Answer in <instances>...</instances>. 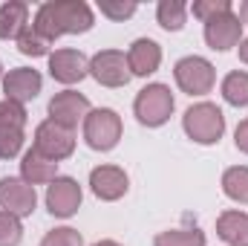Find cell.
<instances>
[{
  "instance_id": "obj_1",
  "label": "cell",
  "mask_w": 248,
  "mask_h": 246,
  "mask_svg": "<svg viewBox=\"0 0 248 246\" xmlns=\"http://www.w3.org/2000/svg\"><path fill=\"white\" fill-rule=\"evenodd\" d=\"M32 26L52 44L61 35H84L95 26V12L84 0H46L38 6Z\"/></svg>"
},
{
  "instance_id": "obj_2",
  "label": "cell",
  "mask_w": 248,
  "mask_h": 246,
  "mask_svg": "<svg viewBox=\"0 0 248 246\" xmlns=\"http://www.w3.org/2000/svg\"><path fill=\"white\" fill-rule=\"evenodd\" d=\"M173 107H176V99H173L170 87L162 84V81L144 84L136 93V99H133V116L144 127H162V124H168L170 116H173Z\"/></svg>"
},
{
  "instance_id": "obj_3",
  "label": "cell",
  "mask_w": 248,
  "mask_h": 246,
  "mask_svg": "<svg viewBox=\"0 0 248 246\" xmlns=\"http://www.w3.org/2000/svg\"><path fill=\"white\" fill-rule=\"evenodd\" d=\"M182 130L196 145H217L225 133V113L214 102H196L182 116Z\"/></svg>"
},
{
  "instance_id": "obj_4",
  "label": "cell",
  "mask_w": 248,
  "mask_h": 246,
  "mask_svg": "<svg viewBox=\"0 0 248 246\" xmlns=\"http://www.w3.org/2000/svg\"><path fill=\"white\" fill-rule=\"evenodd\" d=\"M81 133H84V142L93 151L107 154V151H113L122 142V133H124L122 116L113 107H93L87 113L84 124H81Z\"/></svg>"
},
{
  "instance_id": "obj_5",
  "label": "cell",
  "mask_w": 248,
  "mask_h": 246,
  "mask_svg": "<svg viewBox=\"0 0 248 246\" xmlns=\"http://www.w3.org/2000/svg\"><path fill=\"white\" fill-rule=\"evenodd\" d=\"M173 78L176 87L187 96H208L217 84V70L202 55H185L173 64Z\"/></svg>"
},
{
  "instance_id": "obj_6",
  "label": "cell",
  "mask_w": 248,
  "mask_h": 246,
  "mask_svg": "<svg viewBox=\"0 0 248 246\" xmlns=\"http://www.w3.org/2000/svg\"><path fill=\"white\" fill-rule=\"evenodd\" d=\"M32 148H35L41 157H46L49 162L69 159L72 151H75V130H66L61 124H55L52 119H44V122L35 127Z\"/></svg>"
},
{
  "instance_id": "obj_7",
  "label": "cell",
  "mask_w": 248,
  "mask_h": 246,
  "mask_svg": "<svg viewBox=\"0 0 248 246\" xmlns=\"http://www.w3.org/2000/svg\"><path fill=\"white\" fill-rule=\"evenodd\" d=\"M90 99L78 90H61L49 99L46 105V113L55 124H61L66 130H78V124H84L87 113H90Z\"/></svg>"
},
{
  "instance_id": "obj_8",
  "label": "cell",
  "mask_w": 248,
  "mask_h": 246,
  "mask_svg": "<svg viewBox=\"0 0 248 246\" xmlns=\"http://www.w3.org/2000/svg\"><path fill=\"white\" fill-rule=\"evenodd\" d=\"M90 75L101 84V87H127L130 84V67L127 55L122 50H101L90 58Z\"/></svg>"
},
{
  "instance_id": "obj_9",
  "label": "cell",
  "mask_w": 248,
  "mask_h": 246,
  "mask_svg": "<svg viewBox=\"0 0 248 246\" xmlns=\"http://www.w3.org/2000/svg\"><path fill=\"white\" fill-rule=\"evenodd\" d=\"M81 200H84V191H81V185H78L75 177H58V180H52V183L46 185V197H44L46 211L52 217H61V220L78 214Z\"/></svg>"
},
{
  "instance_id": "obj_10",
  "label": "cell",
  "mask_w": 248,
  "mask_h": 246,
  "mask_svg": "<svg viewBox=\"0 0 248 246\" xmlns=\"http://www.w3.org/2000/svg\"><path fill=\"white\" fill-rule=\"evenodd\" d=\"M49 75L69 90L72 84H78V81H84L90 75V58L81 50L61 47V50L49 53Z\"/></svg>"
},
{
  "instance_id": "obj_11",
  "label": "cell",
  "mask_w": 248,
  "mask_h": 246,
  "mask_svg": "<svg viewBox=\"0 0 248 246\" xmlns=\"http://www.w3.org/2000/svg\"><path fill=\"white\" fill-rule=\"evenodd\" d=\"M202 35H205V44H208L211 50L228 53V50L240 47V41H243V23H240L237 12L231 9V12H222V15L205 20Z\"/></svg>"
},
{
  "instance_id": "obj_12",
  "label": "cell",
  "mask_w": 248,
  "mask_h": 246,
  "mask_svg": "<svg viewBox=\"0 0 248 246\" xmlns=\"http://www.w3.org/2000/svg\"><path fill=\"white\" fill-rule=\"evenodd\" d=\"M38 206L35 185L23 183L20 177H3L0 180V211H9L15 217H29Z\"/></svg>"
},
{
  "instance_id": "obj_13",
  "label": "cell",
  "mask_w": 248,
  "mask_h": 246,
  "mask_svg": "<svg viewBox=\"0 0 248 246\" xmlns=\"http://www.w3.org/2000/svg\"><path fill=\"white\" fill-rule=\"evenodd\" d=\"M3 99L9 102H17V105H26L32 99L41 96L44 90V75L32 67H15L3 75Z\"/></svg>"
},
{
  "instance_id": "obj_14",
  "label": "cell",
  "mask_w": 248,
  "mask_h": 246,
  "mask_svg": "<svg viewBox=\"0 0 248 246\" xmlns=\"http://www.w3.org/2000/svg\"><path fill=\"white\" fill-rule=\"evenodd\" d=\"M127 188H130V177L122 165H98L90 171V191L104 203L122 200Z\"/></svg>"
},
{
  "instance_id": "obj_15",
  "label": "cell",
  "mask_w": 248,
  "mask_h": 246,
  "mask_svg": "<svg viewBox=\"0 0 248 246\" xmlns=\"http://www.w3.org/2000/svg\"><path fill=\"white\" fill-rule=\"evenodd\" d=\"M124 55H127L130 75H139V78H147L162 67V47L153 38H136Z\"/></svg>"
},
{
  "instance_id": "obj_16",
  "label": "cell",
  "mask_w": 248,
  "mask_h": 246,
  "mask_svg": "<svg viewBox=\"0 0 248 246\" xmlns=\"http://www.w3.org/2000/svg\"><path fill=\"white\" fill-rule=\"evenodd\" d=\"M58 162H49L46 157H41L35 148L23 151L20 157V180L29 185H49L52 180H58Z\"/></svg>"
},
{
  "instance_id": "obj_17",
  "label": "cell",
  "mask_w": 248,
  "mask_h": 246,
  "mask_svg": "<svg viewBox=\"0 0 248 246\" xmlns=\"http://www.w3.org/2000/svg\"><path fill=\"white\" fill-rule=\"evenodd\" d=\"M29 26V3L9 0L0 6V41H17Z\"/></svg>"
},
{
  "instance_id": "obj_18",
  "label": "cell",
  "mask_w": 248,
  "mask_h": 246,
  "mask_svg": "<svg viewBox=\"0 0 248 246\" xmlns=\"http://www.w3.org/2000/svg\"><path fill=\"white\" fill-rule=\"evenodd\" d=\"M217 235L228 246H248V211L228 209L217 217Z\"/></svg>"
},
{
  "instance_id": "obj_19",
  "label": "cell",
  "mask_w": 248,
  "mask_h": 246,
  "mask_svg": "<svg viewBox=\"0 0 248 246\" xmlns=\"http://www.w3.org/2000/svg\"><path fill=\"white\" fill-rule=\"evenodd\" d=\"M219 93H222V99H225V105H231V107H248V72L246 70H234V72H228L225 78H222V84H219Z\"/></svg>"
},
{
  "instance_id": "obj_20",
  "label": "cell",
  "mask_w": 248,
  "mask_h": 246,
  "mask_svg": "<svg viewBox=\"0 0 248 246\" xmlns=\"http://www.w3.org/2000/svg\"><path fill=\"white\" fill-rule=\"evenodd\" d=\"M156 20L165 32H179L187 23V3L185 0H159Z\"/></svg>"
},
{
  "instance_id": "obj_21",
  "label": "cell",
  "mask_w": 248,
  "mask_h": 246,
  "mask_svg": "<svg viewBox=\"0 0 248 246\" xmlns=\"http://www.w3.org/2000/svg\"><path fill=\"white\" fill-rule=\"evenodd\" d=\"M222 194L240 206H248V165H231L222 174Z\"/></svg>"
},
{
  "instance_id": "obj_22",
  "label": "cell",
  "mask_w": 248,
  "mask_h": 246,
  "mask_svg": "<svg viewBox=\"0 0 248 246\" xmlns=\"http://www.w3.org/2000/svg\"><path fill=\"white\" fill-rule=\"evenodd\" d=\"M208 238L202 229H165L153 238V246H205Z\"/></svg>"
},
{
  "instance_id": "obj_23",
  "label": "cell",
  "mask_w": 248,
  "mask_h": 246,
  "mask_svg": "<svg viewBox=\"0 0 248 246\" xmlns=\"http://www.w3.org/2000/svg\"><path fill=\"white\" fill-rule=\"evenodd\" d=\"M15 44H17V53H20V55H26V58H44V55L49 58V47H52V44H49V41H46V38L32 26V23L23 29V35H20Z\"/></svg>"
},
{
  "instance_id": "obj_24",
  "label": "cell",
  "mask_w": 248,
  "mask_h": 246,
  "mask_svg": "<svg viewBox=\"0 0 248 246\" xmlns=\"http://www.w3.org/2000/svg\"><path fill=\"white\" fill-rule=\"evenodd\" d=\"M0 130H26V107L17 102H0Z\"/></svg>"
},
{
  "instance_id": "obj_25",
  "label": "cell",
  "mask_w": 248,
  "mask_h": 246,
  "mask_svg": "<svg viewBox=\"0 0 248 246\" xmlns=\"http://www.w3.org/2000/svg\"><path fill=\"white\" fill-rule=\"evenodd\" d=\"M234 6H231V0H193L190 6H187V12L196 18V20H211V18H217V15H222V12H231Z\"/></svg>"
},
{
  "instance_id": "obj_26",
  "label": "cell",
  "mask_w": 248,
  "mask_h": 246,
  "mask_svg": "<svg viewBox=\"0 0 248 246\" xmlns=\"http://www.w3.org/2000/svg\"><path fill=\"white\" fill-rule=\"evenodd\" d=\"M38 246H84V238L72 226H55V229H49L44 235V241Z\"/></svg>"
},
{
  "instance_id": "obj_27",
  "label": "cell",
  "mask_w": 248,
  "mask_h": 246,
  "mask_svg": "<svg viewBox=\"0 0 248 246\" xmlns=\"http://www.w3.org/2000/svg\"><path fill=\"white\" fill-rule=\"evenodd\" d=\"M23 241V223L20 217L0 211V246H17Z\"/></svg>"
},
{
  "instance_id": "obj_28",
  "label": "cell",
  "mask_w": 248,
  "mask_h": 246,
  "mask_svg": "<svg viewBox=\"0 0 248 246\" xmlns=\"http://www.w3.org/2000/svg\"><path fill=\"white\" fill-rule=\"evenodd\" d=\"M23 142H26V130H0V159L23 157Z\"/></svg>"
},
{
  "instance_id": "obj_29",
  "label": "cell",
  "mask_w": 248,
  "mask_h": 246,
  "mask_svg": "<svg viewBox=\"0 0 248 246\" xmlns=\"http://www.w3.org/2000/svg\"><path fill=\"white\" fill-rule=\"evenodd\" d=\"M136 3L133 0H98V12L110 20H127L136 15Z\"/></svg>"
},
{
  "instance_id": "obj_30",
  "label": "cell",
  "mask_w": 248,
  "mask_h": 246,
  "mask_svg": "<svg viewBox=\"0 0 248 246\" xmlns=\"http://www.w3.org/2000/svg\"><path fill=\"white\" fill-rule=\"evenodd\" d=\"M234 145H237V151H243L248 154V119L237 124V130H234Z\"/></svg>"
},
{
  "instance_id": "obj_31",
  "label": "cell",
  "mask_w": 248,
  "mask_h": 246,
  "mask_svg": "<svg viewBox=\"0 0 248 246\" xmlns=\"http://www.w3.org/2000/svg\"><path fill=\"white\" fill-rule=\"evenodd\" d=\"M237 55H240V61L248 64V35L240 41V47H237Z\"/></svg>"
},
{
  "instance_id": "obj_32",
  "label": "cell",
  "mask_w": 248,
  "mask_h": 246,
  "mask_svg": "<svg viewBox=\"0 0 248 246\" xmlns=\"http://www.w3.org/2000/svg\"><path fill=\"white\" fill-rule=\"evenodd\" d=\"M237 18H240V23H243V26H248V0H243V3H240Z\"/></svg>"
},
{
  "instance_id": "obj_33",
  "label": "cell",
  "mask_w": 248,
  "mask_h": 246,
  "mask_svg": "<svg viewBox=\"0 0 248 246\" xmlns=\"http://www.w3.org/2000/svg\"><path fill=\"white\" fill-rule=\"evenodd\" d=\"M93 246H122L119 241H98V244H93Z\"/></svg>"
},
{
  "instance_id": "obj_34",
  "label": "cell",
  "mask_w": 248,
  "mask_h": 246,
  "mask_svg": "<svg viewBox=\"0 0 248 246\" xmlns=\"http://www.w3.org/2000/svg\"><path fill=\"white\" fill-rule=\"evenodd\" d=\"M3 75H6V72H3V61H0V81H3Z\"/></svg>"
}]
</instances>
